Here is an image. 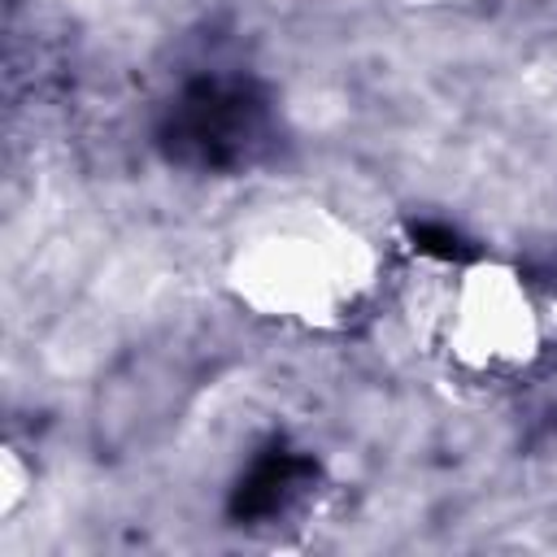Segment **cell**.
<instances>
[{
  "mask_svg": "<svg viewBox=\"0 0 557 557\" xmlns=\"http://www.w3.org/2000/svg\"><path fill=\"white\" fill-rule=\"evenodd\" d=\"M270 135V104L248 78H200L161 117L157 144L191 170H239Z\"/></svg>",
  "mask_w": 557,
  "mask_h": 557,
  "instance_id": "1",
  "label": "cell"
},
{
  "mask_svg": "<svg viewBox=\"0 0 557 557\" xmlns=\"http://www.w3.org/2000/svg\"><path fill=\"white\" fill-rule=\"evenodd\" d=\"M313 474H318V466L300 453H287V448L261 453L252 461V470L231 492V518L235 522H257V518L278 513Z\"/></svg>",
  "mask_w": 557,
  "mask_h": 557,
  "instance_id": "2",
  "label": "cell"
},
{
  "mask_svg": "<svg viewBox=\"0 0 557 557\" xmlns=\"http://www.w3.org/2000/svg\"><path fill=\"white\" fill-rule=\"evenodd\" d=\"M409 235H413V244H418L422 252H431V257H440V261H470V257H474V248H470L457 231H448V226L418 222Z\"/></svg>",
  "mask_w": 557,
  "mask_h": 557,
  "instance_id": "3",
  "label": "cell"
}]
</instances>
